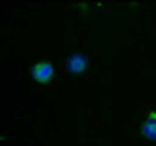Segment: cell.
Masks as SVG:
<instances>
[{
    "mask_svg": "<svg viewBox=\"0 0 156 146\" xmlns=\"http://www.w3.org/2000/svg\"><path fill=\"white\" fill-rule=\"evenodd\" d=\"M88 64H90V61H88V57L84 53H72V55L66 58V70L74 76L84 74L88 70Z\"/></svg>",
    "mask_w": 156,
    "mask_h": 146,
    "instance_id": "obj_2",
    "label": "cell"
},
{
    "mask_svg": "<svg viewBox=\"0 0 156 146\" xmlns=\"http://www.w3.org/2000/svg\"><path fill=\"white\" fill-rule=\"evenodd\" d=\"M29 76H31V80L35 82V84L47 86V84H51V82L55 80L57 68H55V64H53L51 61L39 58V61H35L31 66H29Z\"/></svg>",
    "mask_w": 156,
    "mask_h": 146,
    "instance_id": "obj_1",
    "label": "cell"
},
{
    "mask_svg": "<svg viewBox=\"0 0 156 146\" xmlns=\"http://www.w3.org/2000/svg\"><path fill=\"white\" fill-rule=\"evenodd\" d=\"M140 134L150 142H156V109L148 111L140 123Z\"/></svg>",
    "mask_w": 156,
    "mask_h": 146,
    "instance_id": "obj_3",
    "label": "cell"
}]
</instances>
